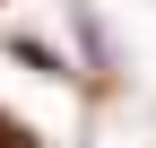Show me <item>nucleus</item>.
Segmentation results:
<instances>
[{
  "label": "nucleus",
  "mask_w": 156,
  "mask_h": 148,
  "mask_svg": "<svg viewBox=\"0 0 156 148\" xmlns=\"http://www.w3.org/2000/svg\"><path fill=\"white\" fill-rule=\"evenodd\" d=\"M0 148H26V131H9V122H0Z\"/></svg>",
  "instance_id": "f257e3e1"
}]
</instances>
